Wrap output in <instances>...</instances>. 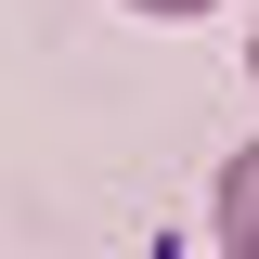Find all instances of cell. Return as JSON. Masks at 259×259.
Returning a JSON list of instances; mask_svg holds the SVG:
<instances>
[{"label":"cell","instance_id":"obj_2","mask_svg":"<svg viewBox=\"0 0 259 259\" xmlns=\"http://www.w3.org/2000/svg\"><path fill=\"white\" fill-rule=\"evenodd\" d=\"M130 13H156V26H182V13H221V0H130Z\"/></svg>","mask_w":259,"mask_h":259},{"label":"cell","instance_id":"obj_3","mask_svg":"<svg viewBox=\"0 0 259 259\" xmlns=\"http://www.w3.org/2000/svg\"><path fill=\"white\" fill-rule=\"evenodd\" d=\"M246 78H259V26H246Z\"/></svg>","mask_w":259,"mask_h":259},{"label":"cell","instance_id":"obj_1","mask_svg":"<svg viewBox=\"0 0 259 259\" xmlns=\"http://www.w3.org/2000/svg\"><path fill=\"white\" fill-rule=\"evenodd\" d=\"M207 233H221V259H259V143H233V156H221V194H207Z\"/></svg>","mask_w":259,"mask_h":259}]
</instances>
